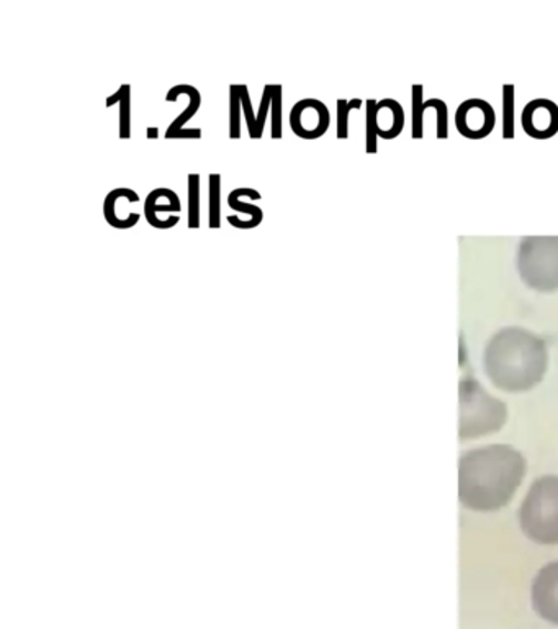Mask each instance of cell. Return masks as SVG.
I'll return each instance as SVG.
<instances>
[{
	"label": "cell",
	"instance_id": "10",
	"mask_svg": "<svg viewBox=\"0 0 558 629\" xmlns=\"http://www.w3.org/2000/svg\"><path fill=\"white\" fill-rule=\"evenodd\" d=\"M377 135L382 140H395L405 129V109L395 99L377 102Z\"/></svg>",
	"mask_w": 558,
	"mask_h": 629
},
{
	"label": "cell",
	"instance_id": "28",
	"mask_svg": "<svg viewBox=\"0 0 558 629\" xmlns=\"http://www.w3.org/2000/svg\"><path fill=\"white\" fill-rule=\"evenodd\" d=\"M146 136L148 140H158L160 139V129H158V126H150V129L146 130Z\"/></svg>",
	"mask_w": 558,
	"mask_h": 629
},
{
	"label": "cell",
	"instance_id": "18",
	"mask_svg": "<svg viewBox=\"0 0 558 629\" xmlns=\"http://www.w3.org/2000/svg\"><path fill=\"white\" fill-rule=\"evenodd\" d=\"M364 102L361 99H353V101H346V99H337L336 102V136L337 140L349 139V113L353 110H361Z\"/></svg>",
	"mask_w": 558,
	"mask_h": 629
},
{
	"label": "cell",
	"instance_id": "13",
	"mask_svg": "<svg viewBox=\"0 0 558 629\" xmlns=\"http://www.w3.org/2000/svg\"><path fill=\"white\" fill-rule=\"evenodd\" d=\"M247 192H250V187H240L234 189V191L229 195V205L231 210H236V212L246 213V215L251 216V222L247 223L234 215L226 216V222H229L231 226H234V229L253 230L257 229V226L263 223V209L243 201V197L247 194Z\"/></svg>",
	"mask_w": 558,
	"mask_h": 629
},
{
	"label": "cell",
	"instance_id": "14",
	"mask_svg": "<svg viewBox=\"0 0 558 629\" xmlns=\"http://www.w3.org/2000/svg\"><path fill=\"white\" fill-rule=\"evenodd\" d=\"M129 201L130 204H138L141 201L138 192L129 187L113 189L112 192L106 194L105 201H103V219L109 223L112 229L116 230H130L136 226V223L123 222L119 216V202Z\"/></svg>",
	"mask_w": 558,
	"mask_h": 629
},
{
	"label": "cell",
	"instance_id": "4",
	"mask_svg": "<svg viewBox=\"0 0 558 629\" xmlns=\"http://www.w3.org/2000/svg\"><path fill=\"white\" fill-rule=\"evenodd\" d=\"M519 525L523 532L537 545H558V477L544 476L527 491Z\"/></svg>",
	"mask_w": 558,
	"mask_h": 629
},
{
	"label": "cell",
	"instance_id": "19",
	"mask_svg": "<svg viewBox=\"0 0 558 629\" xmlns=\"http://www.w3.org/2000/svg\"><path fill=\"white\" fill-rule=\"evenodd\" d=\"M377 101L368 99L365 102V153L375 154L378 151L377 135Z\"/></svg>",
	"mask_w": 558,
	"mask_h": 629
},
{
	"label": "cell",
	"instance_id": "27",
	"mask_svg": "<svg viewBox=\"0 0 558 629\" xmlns=\"http://www.w3.org/2000/svg\"><path fill=\"white\" fill-rule=\"evenodd\" d=\"M123 94H125V84H123L122 88H120L119 91L115 92V94L110 95V98L106 99V104H105L106 109L120 104V102H122Z\"/></svg>",
	"mask_w": 558,
	"mask_h": 629
},
{
	"label": "cell",
	"instance_id": "2",
	"mask_svg": "<svg viewBox=\"0 0 558 629\" xmlns=\"http://www.w3.org/2000/svg\"><path fill=\"white\" fill-rule=\"evenodd\" d=\"M484 367L499 390L521 394L542 383L549 369V351L536 333L508 326L496 332L485 346Z\"/></svg>",
	"mask_w": 558,
	"mask_h": 629
},
{
	"label": "cell",
	"instance_id": "24",
	"mask_svg": "<svg viewBox=\"0 0 558 629\" xmlns=\"http://www.w3.org/2000/svg\"><path fill=\"white\" fill-rule=\"evenodd\" d=\"M282 85L274 84L272 88L271 105V136L272 140H282Z\"/></svg>",
	"mask_w": 558,
	"mask_h": 629
},
{
	"label": "cell",
	"instance_id": "1",
	"mask_svg": "<svg viewBox=\"0 0 558 629\" xmlns=\"http://www.w3.org/2000/svg\"><path fill=\"white\" fill-rule=\"evenodd\" d=\"M526 476V459L508 445L485 446L459 460V498L464 507L490 514L506 507Z\"/></svg>",
	"mask_w": 558,
	"mask_h": 629
},
{
	"label": "cell",
	"instance_id": "25",
	"mask_svg": "<svg viewBox=\"0 0 558 629\" xmlns=\"http://www.w3.org/2000/svg\"><path fill=\"white\" fill-rule=\"evenodd\" d=\"M241 104H243L244 119H246L247 130H250V139L256 140V113L251 102L250 88L246 84H240Z\"/></svg>",
	"mask_w": 558,
	"mask_h": 629
},
{
	"label": "cell",
	"instance_id": "17",
	"mask_svg": "<svg viewBox=\"0 0 558 629\" xmlns=\"http://www.w3.org/2000/svg\"><path fill=\"white\" fill-rule=\"evenodd\" d=\"M209 226L219 230L222 226V175H209Z\"/></svg>",
	"mask_w": 558,
	"mask_h": 629
},
{
	"label": "cell",
	"instance_id": "20",
	"mask_svg": "<svg viewBox=\"0 0 558 629\" xmlns=\"http://www.w3.org/2000/svg\"><path fill=\"white\" fill-rule=\"evenodd\" d=\"M189 229H200V174H189Z\"/></svg>",
	"mask_w": 558,
	"mask_h": 629
},
{
	"label": "cell",
	"instance_id": "16",
	"mask_svg": "<svg viewBox=\"0 0 558 629\" xmlns=\"http://www.w3.org/2000/svg\"><path fill=\"white\" fill-rule=\"evenodd\" d=\"M503 139L516 136V85H503Z\"/></svg>",
	"mask_w": 558,
	"mask_h": 629
},
{
	"label": "cell",
	"instance_id": "21",
	"mask_svg": "<svg viewBox=\"0 0 558 629\" xmlns=\"http://www.w3.org/2000/svg\"><path fill=\"white\" fill-rule=\"evenodd\" d=\"M241 113H243V104H241L240 85H230V139H241Z\"/></svg>",
	"mask_w": 558,
	"mask_h": 629
},
{
	"label": "cell",
	"instance_id": "8",
	"mask_svg": "<svg viewBox=\"0 0 558 629\" xmlns=\"http://www.w3.org/2000/svg\"><path fill=\"white\" fill-rule=\"evenodd\" d=\"M530 598L536 613L558 627V560L544 566L534 577Z\"/></svg>",
	"mask_w": 558,
	"mask_h": 629
},
{
	"label": "cell",
	"instance_id": "5",
	"mask_svg": "<svg viewBox=\"0 0 558 629\" xmlns=\"http://www.w3.org/2000/svg\"><path fill=\"white\" fill-rule=\"evenodd\" d=\"M516 270L536 292L558 291V236H525L516 254Z\"/></svg>",
	"mask_w": 558,
	"mask_h": 629
},
{
	"label": "cell",
	"instance_id": "3",
	"mask_svg": "<svg viewBox=\"0 0 558 629\" xmlns=\"http://www.w3.org/2000/svg\"><path fill=\"white\" fill-rule=\"evenodd\" d=\"M508 408L491 397L484 385L471 377L459 384V438L460 442L493 435L505 426Z\"/></svg>",
	"mask_w": 558,
	"mask_h": 629
},
{
	"label": "cell",
	"instance_id": "12",
	"mask_svg": "<svg viewBox=\"0 0 558 629\" xmlns=\"http://www.w3.org/2000/svg\"><path fill=\"white\" fill-rule=\"evenodd\" d=\"M175 197H179V195L175 194L172 189L168 187L154 189V192L151 191L150 194H148L146 201H144V219H146V222L150 223L153 229L169 230L177 225L179 220H181L179 215H172L165 220L158 219V213L160 212H181V210L175 209L174 205H161L160 202H158L161 201V199H168L169 201V199Z\"/></svg>",
	"mask_w": 558,
	"mask_h": 629
},
{
	"label": "cell",
	"instance_id": "26",
	"mask_svg": "<svg viewBox=\"0 0 558 629\" xmlns=\"http://www.w3.org/2000/svg\"><path fill=\"white\" fill-rule=\"evenodd\" d=\"M272 88H274V84L265 85L263 98H261L260 112L256 113V140L263 139L265 122H267L268 112H271Z\"/></svg>",
	"mask_w": 558,
	"mask_h": 629
},
{
	"label": "cell",
	"instance_id": "23",
	"mask_svg": "<svg viewBox=\"0 0 558 629\" xmlns=\"http://www.w3.org/2000/svg\"><path fill=\"white\" fill-rule=\"evenodd\" d=\"M120 140L132 139V88L125 84V94L120 102Z\"/></svg>",
	"mask_w": 558,
	"mask_h": 629
},
{
	"label": "cell",
	"instance_id": "7",
	"mask_svg": "<svg viewBox=\"0 0 558 629\" xmlns=\"http://www.w3.org/2000/svg\"><path fill=\"white\" fill-rule=\"evenodd\" d=\"M331 125L328 105L318 99H303L291 112V129L298 139L318 140L326 135Z\"/></svg>",
	"mask_w": 558,
	"mask_h": 629
},
{
	"label": "cell",
	"instance_id": "22",
	"mask_svg": "<svg viewBox=\"0 0 558 629\" xmlns=\"http://www.w3.org/2000/svg\"><path fill=\"white\" fill-rule=\"evenodd\" d=\"M426 109L436 110V136L439 140L449 139V106L443 99H427L425 102Z\"/></svg>",
	"mask_w": 558,
	"mask_h": 629
},
{
	"label": "cell",
	"instance_id": "11",
	"mask_svg": "<svg viewBox=\"0 0 558 629\" xmlns=\"http://www.w3.org/2000/svg\"><path fill=\"white\" fill-rule=\"evenodd\" d=\"M181 95H187V98L191 99V102H189L187 109H185L184 112H182L181 115H179L177 119L169 125L168 132H165V140H177L182 130H185V123L197 115L200 105H202V95H200L199 89L189 84H179L169 89L168 95H165V102H177V99L181 98Z\"/></svg>",
	"mask_w": 558,
	"mask_h": 629
},
{
	"label": "cell",
	"instance_id": "6",
	"mask_svg": "<svg viewBox=\"0 0 558 629\" xmlns=\"http://www.w3.org/2000/svg\"><path fill=\"white\" fill-rule=\"evenodd\" d=\"M457 132L468 140H484L496 126V112L485 99L471 98L461 102L454 116Z\"/></svg>",
	"mask_w": 558,
	"mask_h": 629
},
{
	"label": "cell",
	"instance_id": "9",
	"mask_svg": "<svg viewBox=\"0 0 558 629\" xmlns=\"http://www.w3.org/2000/svg\"><path fill=\"white\" fill-rule=\"evenodd\" d=\"M521 126L530 139H554L558 133V105L546 98L527 102L521 112Z\"/></svg>",
	"mask_w": 558,
	"mask_h": 629
},
{
	"label": "cell",
	"instance_id": "15",
	"mask_svg": "<svg viewBox=\"0 0 558 629\" xmlns=\"http://www.w3.org/2000/svg\"><path fill=\"white\" fill-rule=\"evenodd\" d=\"M425 85H412V139L422 140L425 136Z\"/></svg>",
	"mask_w": 558,
	"mask_h": 629
}]
</instances>
